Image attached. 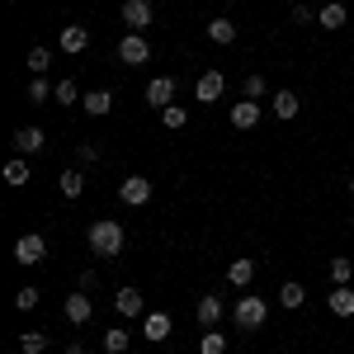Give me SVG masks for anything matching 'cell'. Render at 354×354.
Here are the masks:
<instances>
[{
    "mask_svg": "<svg viewBox=\"0 0 354 354\" xmlns=\"http://www.w3.org/2000/svg\"><path fill=\"white\" fill-rule=\"evenodd\" d=\"M85 241H90V255H100V260H118L123 255V227L113 218H95L90 227H85Z\"/></svg>",
    "mask_w": 354,
    "mask_h": 354,
    "instance_id": "obj_1",
    "label": "cell"
},
{
    "mask_svg": "<svg viewBox=\"0 0 354 354\" xmlns=\"http://www.w3.org/2000/svg\"><path fill=\"white\" fill-rule=\"evenodd\" d=\"M232 317H236V326H241V330H260L265 322H270V302L260 298V293H241L236 307H232Z\"/></svg>",
    "mask_w": 354,
    "mask_h": 354,
    "instance_id": "obj_2",
    "label": "cell"
},
{
    "mask_svg": "<svg viewBox=\"0 0 354 354\" xmlns=\"http://www.w3.org/2000/svg\"><path fill=\"white\" fill-rule=\"evenodd\" d=\"M118 62H123V66H147V62H151V43H147L142 33H123V38H118Z\"/></svg>",
    "mask_w": 354,
    "mask_h": 354,
    "instance_id": "obj_3",
    "label": "cell"
},
{
    "mask_svg": "<svg viewBox=\"0 0 354 354\" xmlns=\"http://www.w3.org/2000/svg\"><path fill=\"white\" fill-rule=\"evenodd\" d=\"M15 260H19V265H38V260H48V241H43V236H38V232H24V236H19V241H15Z\"/></svg>",
    "mask_w": 354,
    "mask_h": 354,
    "instance_id": "obj_4",
    "label": "cell"
},
{
    "mask_svg": "<svg viewBox=\"0 0 354 354\" xmlns=\"http://www.w3.org/2000/svg\"><path fill=\"white\" fill-rule=\"evenodd\" d=\"M118 198H123L128 208H142V203H151V180H147V175H128V180L118 185Z\"/></svg>",
    "mask_w": 354,
    "mask_h": 354,
    "instance_id": "obj_5",
    "label": "cell"
},
{
    "mask_svg": "<svg viewBox=\"0 0 354 354\" xmlns=\"http://www.w3.org/2000/svg\"><path fill=\"white\" fill-rule=\"evenodd\" d=\"M151 19H156L151 0H123V24H128V33H142Z\"/></svg>",
    "mask_w": 354,
    "mask_h": 354,
    "instance_id": "obj_6",
    "label": "cell"
},
{
    "mask_svg": "<svg viewBox=\"0 0 354 354\" xmlns=\"http://www.w3.org/2000/svg\"><path fill=\"white\" fill-rule=\"evenodd\" d=\"M222 90H227V76H222V71H203V76H198V85H194L198 104H218Z\"/></svg>",
    "mask_w": 354,
    "mask_h": 354,
    "instance_id": "obj_7",
    "label": "cell"
},
{
    "mask_svg": "<svg viewBox=\"0 0 354 354\" xmlns=\"http://www.w3.org/2000/svg\"><path fill=\"white\" fill-rule=\"evenodd\" d=\"M62 312H66V322H71V326H85V322L95 317V302H90V293H66Z\"/></svg>",
    "mask_w": 354,
    "mask_h": 354,
    "instance_id": "obj_8",
    "label": "cell"
},
{
    "mask_svg": "<svg viewBox=\"0 0 354 354\" xmlns=\"http://www.w3.org/2000/svg\"><path fill=\"white\" fill-rule=\"evenodd\" d=\"M260 100H241V104H232V128L236 133H250V128H260Z\"/></svg>",
    "mask_w": 354,
    "mask_h": 354,
    "instance_id": "obj_9",
    "label": "cell"
},
{
    "mask_svg": "<svg viewBox=\"0 0 354 354\" xmlns=\"http://www.w3.org/2000/svg\"><path fill=\"white\" fill-rule=\"evenodd\" d=\"M194 317H198V326H203V330H218V322H222V298H218V293H203V298H198V307H194Z\"/></svg>",
    "mask_w": 354,
    "mask_h": 354,
    "instance_id": "obj_10",
    "label": "cell"
},
{
    "mask_svg": "<svg viewBox=\"0 0 354 354\" xmlns=\"http://www.w3.org/2000/svg\"><path fill=\"white\" fill-rule=\"evenodd\" d=\"M57 43H62V53H66V57H81L85 48H90V28H81V24H66Z\"/></svg>",
    "mask_w": 354,
    "mask_h": 354,
    "instance_id": "obj_11",
    "label": "cell"
},
{
    "mask_svg": "<svg viewBox=\"0 0 354 354\" xmlns=\"http://www.w3.org/2000/svg\"><path fill=\"white\" fill-rule=\"evenodd\" d=\"M147 104H151V109H170V104H175V81H170V76H156V81L147 85Z\"/></svg>",
    "mask_w": 354,
    "mask_h": 354,
    "instance_id": "obj_12",
    "label": "cell"
},
{
    "mask_svg": "<svg viewBox=\"0 0 354 354\" xmlns=\"http://www.w3.org/2000/svg\"><path fill=\"white\" fill-rule=\"evenodd\" d=\"M170 317H165V312H147V317H142V335H147V340H151V345H161V340H170Z\"/></svg>",
    "mask_w": 354,
    "mask_h": 354,
    "instance_id": "obj_13",
    "label": "cell"
},
{
    "mask_svg": "<svg viewBox=\"0 0 354 354\" xmlns=\"http://www.w3.org/2000/svg\"><path fill=\"white\" fill-rule=\"evenodd\" d=\"M43 147H48L43 128H19V133H15V151H19V156H38Z\"/></svg>",
    "mask_w": 354,
    "mask_h": 354,
    "instance_id": "obj_14",
    "label": "cell"
},
{
    "mask_svg": "<svg viewBox=\"0 0 354 354\" xmlns=\"http://www.w3.org/2000/svg\"><path fill=\"white\" fill-rule=\"evenodd\" d=\"M227 283H232V288H250V283H255V260H250V255L232 260V265H227Z\"/></svg>",
    "mask_w": 354,
    "mask_h": 354,
    "instance_id": "obj_15",
    "label": "cell"
},
{
    "mask_svg": "<svg viewBox=\"0 0 354 354\" xmlns=\"http://www.w3.org/2000/svg\"><path fill=\"white\" fill-rule=\"evenodd\" d=\"M270 109H274V118H298V109H302V100L293 95V90H274V100H270Z\"/></svg>",
    "mask_w": 354,
    "mask_h": 354,
    "instance_id": "obj_16",
    "label": "cell"
},
{
    "mask_svg": "<svg viewBox=\"0 0 354 354\" xmlns=\"http://www.w3.org/2000/svg\"><path fill=\"white\" fill-rule=\"evenodd\" d=\"M203 33H208V38H213V43H218V48H227V43H236V24H232V19H227V15H213V19H208V28H203Z\"/></svg>",
    "mask_w": 354,
    "mask_h": 354,
    "instance_id": "obj_17",
    "label": "cell"
},
{
    "mask_svg": "<svg viewBox=\"0 0 354 354\" xmlns=\"http://www.w3.org/2000/svg\"><path fill=\"white\" fill-rule=\"evenodd\" d=\"M326 307H330V317H354V288L350 283H345V288H330Z\"/></svg>",
    "mask_w": 354,
    "mask_h": 354,
    "instance_id": "obj_18",
    "label": "cell"
},
{
    "mask_svg": "<svg viewBox=\"0 0 354 354\" xmlns=\"http://www.w3.org/2000/svg\"><path fill=\"white\" fill-rule=\"evenodd\" d=\"M345 19H350V10H345L340 0H330V5L317 10V24H322V28H345Z\"/></svg>",
    "mask_w": 354,
    "mask_h": 354,
    "instance_id": "obj_19",
    "label": "cell"
},
{
    "mask_svg": "<svg viewBox=\"0 0 354 354\" xmlns=\"http://www.w3.org/2000/svg\"><path fill=\"white\" fill-rule=\"evenodd\" d=\"M81 109L90 113V118H104V113L113 109V95H109V90H90V95L81 100Z\"/></svg>",
    "mask_w": 354,
    "mask_h": 354,
    "instance_id": "obj_20",
    "label": "cell"
},
{
    "mask_svg": "<svg viewBox=\"0 0 354 354\" xmlns=\"http://www.w3.org/2000/svg\"><path fill=\"white\" fill-rule=\"evenodd\" d=\"M0 175H5V185H10V189H24V185H28V156L5 161V170H0Z\"/></svg>",
    "mask_w": 354,
    "mask_h": 354,
    "instance_id": "obj_21",
    "label": "cell"
},
{
    "mask_svg": "<svg viewBox=\"0 0 354 354\" xmlns=\"http://www.w3.org/2000/svg\"><path fill=\"white\" fill-rule=\"evenodd\" d=\"M113 307H118V317H142V288H118Z\"/></svg>",
    "mask_w": 354,
    "mask_h": 354,
    "instance_id": "obj_22",
    "label": "cell"
},
{
    "mask_svg": "<svg viewBox=\"0 0 354 354\" xmlns=\"http://www.w3.org/2000/svg\"><path fill=\"white\" fill-rule=\"evenodd\" d=\"M330 283H335V288H345V283H350V279H354V260H350V255H330Z\"/></svg>",
    "mask_w": 354,
    "mask_h": 354,
    "instance_id": "obj_23",
    "label": "cell"
},
{
    "mask_svg": "<svg viewBox=\"0 0 354 354\" xmlns=\"http://www.w3.org/2000/svg\"><path fill=\"white\" fill-rule=\"evenodd\" d=\"M57 189L66 194V198H81V194H85V170H62Z\"/></svg>",
    "mask_w": 354,
    "mask_h": 354,
    "instance_id": "obj_24",
    "label": "cell"
},
{
    "mask_svg": "<svg viewBox=\"0 0 354 354\" xmlns=\"http://www.w3.org/2000/svg\"><path fill=\"white\" fill-rule=\"evenodd\" d=\"M302 302H307V288H302L298 279H288V283L279 288V307H288V312H293V307H302Z\"/></svg>",
    "mask_w": 354,
    "mask_h": 354,
    "instance_id": "obj_25",
    "label": "cell"
},
{
    "mask_svg": "<svg viewBox=\"0 0 354 354\" xmlns=\"http://www.w3.org/2000/svg\"><path fill=\"white\" fill-rule=\"evenodd\" d=\"M128 345H133V335L123 326H109L104 330V354H128Z\"/></svg>",
    "mask_w": 354,
    "mask_h": 354,
    "instance_id": "obj_26",
    "label": "cell"
},
{
    "mask_svg": "<svg viewBox=\"0 0 354 354\" xmlns=\"http://www.w3.org/2000/svg\"><path fill=\"white\" fill-rule=\"evenodd\" d=\"M19 354H48V330H24L19 335Z\"/></svg>",
    "mask_w": 354,
    "mask_h": 354,
    "instance_id": "obj_27",
    "label": "cell"
},
{
    "mask_svg": "<svg viewBox=\"0 0 354 354\" xmlns=\"http://www.w3.org/2000/svg\"><path fill=\"white\" fill-rule=\"evenodd\" d=\"M161 123L170 133H180V128H189V109L185 104H170V109H161Z\"/></svg>",
    "mask_w": 354,
    "mask_h": 354,
    "instance_id": "obj_28",
    "label": "cell"
},
{
    "mask_svg": "<svg viewBox=\"0 0 354 354\" xmlns=\"http://www.w3.org/2000/svg\"><path fill=\"white\" fill-rule=\"evenodd\" d=\"M53 66V48H28V76H43Z\"/></svg>",
    "mask_w": 354,
    "mask_h": 354,
    "instance_id": "obj_29",
    "label": "cell"
},
{
    "mask_svg": "<svg viewBox=\"0 0 354 354\" xmlns=\"http://www.w3.org/2000/svg\"><path fill=\"white\" fill-rule=\"evenodd\" d=\"M198 354H227V335H222V330H203Z\"/></svg>",
    "mask_w": 354,
    "mask_h": 354,
    "instance_id": "obj_30",
    "label": "cell"
},
{
    "mask_svg": "<svg viewBox=\"0 0 354 354\" xmlns=\"http://www.w3.org/2000/svg\"><path fill=\"white\" fill-rule=\"evenodd\" d=\"M53 95H57V85H48L43 76H33V81H28V100H33V104H48Z\"/></svg>",
    "mask_w": 354,
    "mask_h": 354,
    "instance_id": "obj_31",
    "label": "cell"
},
{
    "mask_svg": "<svg viewBox=\"0 0 354 354\" xmlns=\"http://www.w3.org/2000/svg\"><path fill=\"white\" fill-rule=\"evenodd\" d=\"M241 90H245V100H265V95H270V85H265V76H260V71H250Z\"/></svg>",
    "mask_w": 354,
    "mask_h": 354,
    "instance_id": "obj_32",
    "label": "cell"
},
{
    "mask_svg": "<svg viewBox=\"0 0 354 354\" xmlns=\"http://www.w3.org/2000/svg\"><path fill=\"white\" fill-rule=\"evenodd\" d=\"M53 100H57V104H81L85 95L76 90V81H62V85H57V95H53Z\"/></svg>",
    "mask_w": 354,
    "mask_h": 354,
    "instance_id": "obj_33",
    "label": "cell"
},
{
    "mask_svg": "<svg viewBox=\"0 0 354 354\" xmlns=\"http://www.w3.org/2000/svg\"><path fill=\"white\" fill-rule=\"evenodd\" d=\"M76 161H81V165H95V161H104V151H100L95 142H76Z\"/></svg>",
    "mask_w": 354,
    "mask_h": 354,
    "instance_id": "obj_34",
    "label": "cell"
},
{
    "mask_svg": "<svg viewBox=\"0 0 354 354\" xmlns=\"http://www.w3.org/2000/svg\"><path fill=\"white\" fill-rule=\"evenodd\" d=\"M15 307H19V312H33V307H38V288H33V283L19 288V293H15Z\"/></svg>",
    "mask_w": 354,
    "mask_h": 354,
    "instance_id": "obj_35",
    "label": "cell"
},
{
    "mask_svg": "<svg viewBox=\"0 0 354 354\" xmlns=\"http://www.w3.org/2000/svg\"><path fill=\"white\" fill-rule=\"evenodd\" d=\"M293 24H317V10H312V5H293Z\"/></svg>",
    "mask_w": 354,
    "mask_h": 354,
    "instance_id": "obj_36",
    "label": "cell"
},
{
    "mask_svg": "<svg viewBox=\"0 0 354 354\" xmlns=\"http://www.w3.org/2000/svg\"><path fill=\"white\" fill-rule=\"evenodd\" d=\"M350 194H354V175H350Z\"/></svg>",
    "mask_w": 354,
    "mask_h": 354,
    "instance_id": "obj_37",
    "label": "cell"
},
{
    "mask_svg": "<svg viewBox=\"0 0 354 354\" xmlns=\"http://www.w3.org/2000/svg\"><path fill=\"white\" fill-rule=\"evenodd\" d=\"M48 354H57V350H48ZM62 354H66V350H62Z\"/></svg>",
    "mask_w": 354,
    "mask_h": 354,
    "instance_id": "obj_38",
    "label": "cell"
},
{
    "mask_svg": "<svg viewBox=\"0 0 354 354\" xmlns=\"http://www.w3.org/2000/svg\"><path fill=\"white\" fill-rule=\"evenodd\" d=\"M222 5H232V0H222Z\"/></svg>",
    "mask_w": 354,
    "mask_h": 354,
    "instance_id": "obj_39",
    "label": "cell"
}]
</instances>
